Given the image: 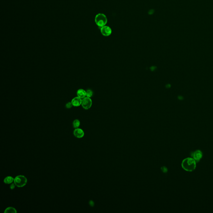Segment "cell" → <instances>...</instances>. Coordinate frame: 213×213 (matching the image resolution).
<instances>
[{
  "mask_svg": "<svg viewBox=\"0 0 213 213\" xmlns=\"http://www.w3.org/2000/svg\"><path fill=\"white\" fill-rule=\"evenodd\" d=\"M73 104L71 102L70 103V102H69V103H67L66 105V107L67 109H70V108H71L72 107V106H73Z\"/></svg>",
  "mask_w": 213,
  "mask_h": 213,
  "instance_id": "14",
  "label": "cell"
},
{
  "mask_svg": "<svg viewBox=\"0 0 213 213\" xmlns=\"http://www.w3.org/2000/svg\"><path fill=\"white\" fill-rule=\"evenodd\" d=\"M14 178L12 176H8L5 178L4 180V183L6 184H10L14 181Z\"/></svg>",
  "mask_w": 213,
  "mask_h": 213,
  "instance_id": "10",
  "label": "cell"
},
{
  "mask_svg": "<svg viewBox=\"0 0 213 213\" xmlns=\"http://www.w3.org/2000/svg\"><path fill=\"white\" fill-rule=\"evenodd\" d=\"M27 182V178L24 176H17L14 178V184L18 187H23L26 185Z\"/></svg>",
  "mask_w": 213,
  "mask_h": 213,
  "instance_id": "3",
  "label": "cell"
},
{
  "mask_svg": "<svg viewBox=\"0 0 213 213\" xmlns=\"http://www.w3.org/2000/svg\"><path fill=\"white\" fill-rule=\"evenodd\" d=\"M92 95H93V92L91 90H87V97H91Z\"/></svg>",
  "mask_w": 213,
  "mask_h": 213,
  "instance_id": "13",
  "label": "cell"
},
{
  "mask_svg": "<svg viewBox=\"0 0 213 213\" xmlns=\"http://www.w3.org/2000/svg\"><path fill=\"white\" fill-rule=\"evenodd\" d=\"M101 32L102 35L105 36H108L111 34L112 29L110 27L108 26H104L101 28Z\"/></svg>",
  "mask_w": 213,
  "mask_h": 213,
  "instance_id": "6",
  "label": "cell"
},
{
  "mask_svg": "<svg viewBox=\"0 0 213 213\" xmlns=\"http://www.w3.org/2000/svg\"><path fill=\"white\" fill-rule=\"evenodd\" d=\"M196 164L197 162L192 157H188L182 161V167L185 171L192 172L196 169Z\"/></svg>",
  "mask_w": 213,
  "mask_h": 213,
  "instance_id": "1",
  "label": "cell"
},
{
  "mask_svg": "<svg viewBox=\"0 0 213 213\" xmlns=\"http://www.w3.org/2000/svg\"><path fill=\"white\" fill-rule=\"evenodd\" d=\"M77 94L78 97L82 99L86 97V91L83 89H79L77 91Z\"/></svg>",
  "mask_w": 213,
  "mask_h": 213,
  "instance_id": "9",
  "label": "cell"
},
{
  "mask_svg": "<svg viewBox=\"0 0 213 213\" xmlns=\"http://www.w3.org/2000/svg\"><path fill=\"white\" fill-rule=\"evenodd\" d=\"M4 213H17V211L15 208L12 207H9L6 209Z\"/></svg>",
  "mask_w": 213,
  "mask_h": 213,
  "instance_id": "11",
  "label": "cell"
},
{
  "mask_svg": "<svg viewBox=\"0 0 213 213\" xmlns=\"http://www.w3.org/2000/svg\"><path fill=\"white\" fill-rule=\"evenodd\" d=\"M203 153L202 151L200 150H197L195 151H194L192 153V157L195 160L196 162H198L200 161L202 157Z\"/></svg>",
  "mask_w": 213,
  "mask_h": 213,
  "instance_id": "5",
  "label": "cell"
},
{
  "mask_svg": "<svg viewBox=\"0 0 213 213\" xmlns=\"http://www.w3.org/2000/svg\"><path fill=\"white\" fill-rule=\"evenodd\" d=\"M73 127L75 129L78 128L80 125V122L78 120H75L73 122Z\"/></svg>",
  "mask_w": 213,
  "mask_h": 213,
  "instance_id": "12",
  "label": "cell"
},
{
  "mask_svg": "<svg viewBox=\"0 0 213 213\" xmlns=\"http://www.w3.org/2000/svg\"><path fill=\"white\" fill-rule=\"evenodd\" d=\"M107 22V18L104 14L99 13L95 16V22L99 27L102 28L105 26Z\"/></svg>",
  "mask_w": 213,
  "mask_h": 213,
  "instance_id": "2",
  "label": "cell"
},
{
  "mask_svg": "<svg viewBox=\"0 0 213 213\" xmlns=\"http://www.w3.org/2000/svg\"><path fill=\"white\" fill-rule=\"evenodd\" d=\"M74 134L76 138H81L83 137L84 136V132L82 129L77 128L74 131Z\"/></svg>",
  "mask_w": 213,
  "mask_h": 213,
  "instance_id": "7",
  "label": "cell"
},
{
  "mask_svg": "<svg viewBox=\"0 0 213 213\" xmlns=\"http://www.w3.org/2000/svg\"><path fill=\"white\" fill-rule=\"evenodd\" d=\"M15 184H12L11 185V186H10V188H11V189H13L15 188Z\"/></svg>",
  "mask_w": 213,
  "mask_h": 213,
  "instance_id": "15",
  "label": "cell"
},
{
  "mask_svg": "<svg viewBox=\"0 0 213 213\" xmlns=\"http://www.w3.org/2000/svg\"><path fill=\"white\" fill-rule=\"evenodd\" d=\"M81 105L82 107L85 109H88L91 107L92 105V101L90 97H86L82 99Z\"/></svg>",
  "mask_w": 213,
  "mask_h": 213,
  "instance_id": "4",
  "label": "cell"
},
{
  "mask_svg": "<svg viewBox=\"0 0 213 213\" xmlns=\"http://www.w3.org/2000/svg\"><path fill=\"white\" fill-rule=\"evenodd\" d=\"M82 99L78 97H75L72 100L71 103L73 105L74 107H78L82 104Z\"/></svg>",
  "mask_w": 213,
  "mask_h": 213,
  "instance_id": "8",
  "label": "cell"
}]
</instances>
